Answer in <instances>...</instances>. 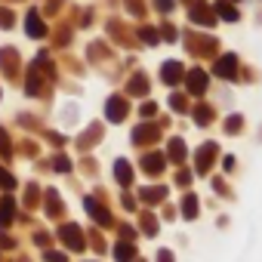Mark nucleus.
<instances>
[{"mask_svg": "<svg viewBox=\"0 0 262 262\" xmlns=\"http://www.w3.org/2000/svg\"><path fill=\"white\" fill-rule=\"evenodd\" d=\"M25 31H28L31 37H43V34H47V25H43V19H40L34 10L28 13V25H25Z\"/></svg>", "mask_w": 262, "mask_h": 262, "instance_id": "nucleus-1", "label": "nucleus"}, {"mask_svg": "<svg viewBox=\"0 0 262 262\" xmlns=\"http://www.w3.org/2000/svg\"><path fill=\"white\" fill-rule=\"evenodd\" d=\"M16 219V204H13V198H4L0 201V225H10Z\"/></svg>", "mask_w": 262, "mask_h": 262, "instance_id": "nucleus-2", "label": "nucleus"}, {"mask_svg": "<svg viewBox=\"0 0 262 262\" xmlns=\"http://www.w3.org/2000/svg\"><path fill=\"white\" fill-rule=\"evenodd\" d=\"M204 86H207L204 71H191V74H188V90H191V93H204Z\"/></svg>", "mask_w": 262, "mask_h": 262, "instance_id": "nucleus-3", "label": "nucleus"}, {"mask_svg": "<svg viewBox=\"0 0 262 262\" xmlns=\"http://www.w3.org/2000/svg\"><path fill=\"white\" fill-rule=\"evenodd\" d=\"M62 237L68 241V247H74V250H80V231H77L74 225H65V228H62Z\"/></svg>", "mask_w": 262, "mask_h": 262, "instance_id": "nucleus-4", "label": "nucleus"}, {"mask_svg": "<svg viewBox=\"0 0 262 262\" xmlns=\"http://www.w3.org/2000/svg\"><path fill=\"white\" fill-rule=\"evenodd\" d=\"M123 111H126L123 99H111V102H108V117H111V120H120V117H123Z\"/></svg>", "mask_w": 262, "mask_h": 262, "instance_id": "nucleus-5", "label": "nucleus"}, {"mask_svg": "<svg viewBox=\"0 0 262 262\" xmlns=\"http://www.w3.org/2000/svg\"><path fill=\"white\" fill-rule=\"evenodd\" d=\"M216 71H219L222 77H234V56H225V59L216 65Z\"/></svg>", "mask_w": 262, "mask_h": 262, "instance_id": "nucleus-6", "label": "nucleus"}, {"mask_svg": "<svg viewBox=\"0 0 262 262\" xmlns=\"http://www.w3.org/2000/svg\"><path fill=\"white\" fill-rule=\"evenodd\" d=\"M179 77H182V68H179L176 62L164 65V80H167V83H173V80H179Z\"/></svg>", "mask_w": 262, "mask_h": 262, "instance_id": "nucleus-7", "label": "nucleus"}, {"mask_svg": "<svg viewBox=\"0 0 262 262\" xmlns=\"http://www.w3.org/2000/svg\"><path fill=\"white\" fill-rule=\"evenodd\" d=\"M86 210H90V213H93V219H99L102 225L108 222V216H105V210H102V207H99V204H96L93 198H86Z\"/></svg>", "mask_w": 262, "mask_h": 262, "instance_id": "nucleus-8", "label": "nucleus"}, {"mask_svg": "<svg viewBox=\"0 0 262 262\" xmlns=\"http://www.w3.org/2000/svg\"><path fill=\"white\" fill-rule=\"evenodd\" d=\"M37 90H40V77H37V62H34V65H31V71H28V93L34 96Z\"/></svg>", "mask_w": 262, "mask_h": 262, "instance_id": "nucleus-9", "label": "nucleus"}, {"mask_svg": "<svg viewBox=\"0 0 262 262\" xmlns=\"http://www.w3.org/2000/svg\"><path fill=\"white\" fill-rule=\"evenodd\" d=\"M117 179H120V182H129V167H126L123 161H117Z\"/></svg>", "mask_w": 262, "mask_h": 262, "instance_id": "nucleus-10", "label": "nucleus"}, {"mask_svg": "<svg viewBox=\"0 0 262 262\" xmlns=\"http://www.w3.org/2000/svg\"><path fill=\"white\" fill-rule=\"evenodd\" d=\"M0 28H13V13L10 10H0Z\"/></svg>", "mask_w": 262, "mask_h": 262, "instance_id": "nucleus-11", "label": "nucleus"}, {"mask_svg": "<svg viewBox=\"0 0 262 262\" xmlns=\"http://www.w3.org/2000/svg\"><path fill=\"white\" fill-rule=\"evenodd\" d=\"M0 185H4V188H16V179L7 170H0Z\"/></svg>", "mask_w": 262, "mask_h": 262, "instance_id": "nucleus-12", "label": "nucleus"}, {"mask_svg": "<svg viewBox=\"0 0 262 262\" xmlns=\"http://www.w3.org/2000/svg\"><path fill=\"white\" fill-rule=\"evenodd\" d=\"M216 10H219V16H225V19H237V13H234L231 7H225V4H219Z\"/></svg>", "mask_w": 262, "mask_h": 262, "instance_id": "nucleus-13", "label": "nucleus"}, {"mask_svg": "<svg viewBox=\"0 0 262 262\" xmlns=\"http://www.w3.org/2000/svg\"><path fill=\"white\" fill-rule=\"evenodd\" d=\"M0 155H10V142H7V133H4V129H0Z\"/></svg>", "mask_w": 262, "mask_h": 262, "instance_id": "nucleus-14", "label": "nucleus"}, {"mask_svg": "<svg viewBox=\"0 0 262 262\" xmlns=\"http://www.w3.org/2000/svg\"><path fill=\"white\" fill-rule=\"evenodd\" d=\"M145 170H161V158H145Z\"/></svg>", "mask_w": 262, "mask_h": 262, "instance_id": "nucleus-15", "label": "nucleus"}, {"mask_svg": "<svg viewBox=\"0 0 262 262\" xmlns=\"http://www.w3.org/2000/svg\"><path fill=\"white\" fill-rule=\"evenodd\" d=\"M117 256H120V259H129V247L120 244V247H117Z\"/></svg>", "mask_w": 262, "mask_h": 262, "instance_id": "nucleus-16", "label": "nucleus"}, {"mask_svg": "<svg viewBox=\"0 0 262 262\" xmlns=\"http://www.w3.org/2000/svg\"><path fill=\"white\" fill-rule=\"evenodd\" d=\"M47 262H65V256H59V253H47Z\"/></svg>", "mask_w": 262, "mask_h": 262, "instance_id": "nucleus-17", "label": "nucleus"}, {"mask_svg": "<svg viewBox=\"0 0 262 262\" xmlns=\"http://www.w3.org/2000/svg\"><path fill=\"white\" fill-rule=\"evenodd\" d=\"M158 7L161 10H170V0H158Z\"/></svg>", "mask_w": 262, "mask_h": 262, "instance_id": "nucleus-18", "label": "nucleus"}]
</instances>
